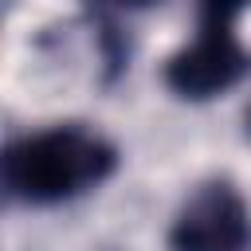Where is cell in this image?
I'll return each instance as SVG.
<instances>
[{"instance_id": "1", "label": "cell", "mask_w": 251, "mask_h": 251, "mask_svg": "<svg viewBox=\"0 0 251 251\" xmlns=\"http://www.w3.org/2000/svg\"><path fill=\"white\" fill-rule=\"evenodd\" d=\"M118 169V149L86 126H51L16 137L4 149V188L20 204H63L98 184Z\"/></svg>"}, {"instance_id": "2", "label": "cell", "mask_w": 251, "mask_h": 251, "mask_svg": "<svg viewBox=\"0 0 251 251\" xmlns=\"http://www.w3.org/2000/svg\"><path fill=\"white\" fill-rule=\"evenodd\" d=\"M251 75V51L235 35V20L200 16V31L192 43L169 55L165 63V86L176 98L204 102L231 86H239Z\"/></svg>"}, {"instance_id": "3", "label": "cell", "mask_w": 251, "mask_h": 251, "mask_svg": "<svg viewBox=\"0 0 251 251\" xmlns=\"http://www.w3.org/2000/svg\"><path fill=\"white\" fill-rule=\"evenodd\" d=\"M251 208L231 180H204L169 227V251H243Z\"/></svg>"}, {"instance_id": "4", "label": "cell", "mask_w": 251, "mask_h": 251, "mask_svg": "<svg viewBox=\"0 0 251 251\" xmlns=\"http://www.w3.org/2000/svg\"><path fill=\"white\" fill-rule=\"evenodd\" d=\"M251 0H200V16H220V20H235Z\"/></svg>"}, {"instance_id": "5", "label": "cell", "mask_w": 251, "mask_h": 251, "mask_svg": "<svg viewBox=\"0 0 251 251\" xmlns=\"http://www.w3.org/2000/svg\"><path fill=\"white\" fill-rule=\"evenodd\" d=\"M106 4H126V8H141V4H153V0H106Z\"/></svg>"}, {"instance_id": "6", "label": "cell", "mask_w": 251, "mask_h": 251, "mask_svg": "<svg viewBox=\"0 0 251 251\" xmlns=\"http://www.w3.org/2000/svg\"><path fill=\"white\" fill-rule=\"evenodd\" d=\"M243 126H247V137H251V106H247V114H243Z\"/></svg>"}]
</instances>
